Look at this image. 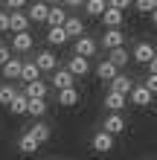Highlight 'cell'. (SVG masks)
<instances>
[{"mask_svg": "<svg viewBox=\"0 0 157 160\" xmlns=\"http://www.w3.org/2000/svg\"><path fill=\"white\" fill-rule=\"evenodd\" d=\"M35 67H38V73H55L58 70V58L50 52V50H41V52H35Z\"/></svg>", "mask_w": 157, "mask_h": 160, "instance_id": "obj_1", "label": "cell"}, {"mask_svg": "<svg viewBox=\"0 0 157 160\" xmlns=\"http://www.w3.org/2000/svg\"><path fill=\"white\" fill-rule=\"evenodd\" d=\"M134 88V79L125 76V73H116L114 79H110V93H119V96H128Z\"/></svg>", "mask_w": 157, "mask_h": 160, "instance_id": "obj_2", "label": "cell"}, {"mask_svg": "<svg viewBox=\"0 0 157 160\" xmlns=\"http://www.w3.org/2000/svg\"><path fill=\"white\" fill-rule=\"evenodd\" d=\"M154 55H157V52H154V47H151L149 41H140V44L134 47V52H131V58H134L137 64H149V61L154 58Z\"/></svg>", "mask_w": 157, "mask_h": 160, "instance_id": "obj_3", "label": "cell"}, {"mask_svg": "<svg viewBox=\"0 0 157 160\" xmlns=\"http://www.w3.org/2000/svg\"><path fill=\"white\" fill-rule=\"evenodd\" d=\"M67 73H70L73 79H76V76H87V73H90V61L81 58V55H73L70 64H67Z\"/></svg>", "mask_w": 157, "mask_h": 160, "instance_id": "obj_4", "label": "cell"}, {"mask_svg": "<svg viewBox=\"0 0 157 160\" xmlns=\"http://www.w3.org/2000/svg\"><path fill=\"white\" fill-rule=\"evenodd\" d=\"M96 41L90 38V35H81V38H76V55H81V58H90V55L96 52Z\"/></svg>", "mask_w": 157, "mask_h": 160, "instance_id": "obj_5", "label": "cell"}, {"mask_svg": "<svg viewBox=\"0 0 157 160\" xmlns=\"http://www.w3.org/2000/svg\"><path fill=\"white\" fill-rule=\"evenodd\" d=\"M122 44H125V32H119V29H108L102 35V47L105 50H119Z\"/></svg>", "mask_w": 157, "mask_h": 160, "instance_id": "obj_6", "label": "cell"}, {"mask_svg": "<svg viewBox=\"0 0 157 160\" xmlns=\"http://www.w3.org/2000/svg\"><path fill=\"white\" fill-rule=\"evenodd\" d=\"M128 99H131L137 108H145V105H151V93L145 90L143 84H134V88H131V93H128Z\"/></svg>", "mask_w": 157, "mask_h": 160, "instance_id": "obj_7", "label": "cell"}, {"mask_svg": "<svg viewBox=\"0 0 157 160\" xmlns=\"http://www.w3.org/2000/svg\"><path fill=\"white\" fill-rule=\"evenodd\" d=\"M26 29H29V18H26L23 12H12V15H9V32H26Z\"/></svg>", "mask_w": 157, "mask_h": 160, "instance_id": "obj_8", "label": "cell"}, {"mask_svg": "<svg viewBox=\"0 0 157 160\" xmlns=\"http://www.w3.org/2000/svg\"><path fill=\"white\" fill-rule=\"evenodd\" d=\"M105 134H110V137H114V134H122V131H125V119L122 117H119V114H110V117H105Z\"/></svg>", "mask_w": 157, "mask_h": 160, "instance_id": "obj_9", "label": "cell"}, {"mask_svg": "<svg viewBox=\"0 0 157 160\" xmlns=\"http://www.w3.org/2000/svg\"><path fill=\"white\" fill-rule=\"evenodd\" d=\"M23 96H26V99H47V84H44L41 79H38V82H29V84L23 88Z\"/></svg>", "mask_w": 157, "mask_h": 160, "instance_id": "obj_10", "label": "cell"}, {"mask_svg": "<svg viewBox=\"0 0 157 160\" xmlns=\"http://www.w3.org/2000/svg\"><path fill=\"white\" fill-rule=\"evenodd\" d=\"M32 44H35V41H32L29 32H17L15 38H12V50H15V52H29Z\"/></svg>", "mask_w": 157, "mask_h": 160, "instance_id": "obj_11", "label": "cell"}, {"mask_svg": "<svg viewBox=\"0 0 157 160\" xmlns=\"http://www.w3.org/2000/svg\"><path fill=\"white\" fill-rule=\"evenodd\" d=\"M125 105H128V96H119V93H110V90H108V96H105V108L110 111V114H119Z\"/></svg>", "mask_w": 157, "mask_h": 160, "instance_id": "obj_12", "label": "cell"}, {"mask_svg": "<svg viewBox=\"0 0 157 160\" xmlns=\"http://www.w3.org/2000/svg\"><path fill=\"white\" fill-rule=\"evenodd\" d=\"M93 148H96L99 154L110 152V148H114V137H110V134H105V131H96V134H93Z\"/></svg>", "mask_w": 157, "mask_h": 160, "instance_id": "obj_13", "label": "cell"}, {"mask_svg": "<svg viewBox=\"0 0 157 160\" xmlns=\"http://www.w3.org/2000/svg\"><path fill=\"white\" fill-rule=\"evenodd\" d=\"M61 29L67 32V38H81V35H85V26H81V18H67Z\"/></svg>", "mask_w": 157, "mask_h": 160, "instance_id": "obj_14", "label": "cell"}, {"mask_svg": "<svg viewBox=\"0 0 157 160\" xmlns=\"http://www.w3.org/2000/svg\"><path fill=\"white\" fill-rule=\"evenodd\" d=\"M47 15H50V6H47V3H32L26 18H29V21H35V23H44V21H47Z\"/></svg>", "mask_w": 157, "mask_h": 160, "instance_id": "obj_15", "label": "cell"}, {"mask_svg": "<svg viewBox=\"0 0 157 160\" xmlns=\"http://www.w3.org/2000/svg\"><path fill=\"white\" fill-rule=\"evenodd\" d=\"M73 82H76V79H73L67 70H55V73H52V84H55V90H67V88H73Z\"/></svg>", "mask_w": 157, "mask_h": 160, "instance_id": "obj_16", "label": "cell"}, {"mask_svg": "<svg viewBox=\"0 0 157 160\" xmlns=\"http://www.w3.org/2000/svg\"><path fill=\"white\" fill-rule=\"evenodd\" d=\"M29 134L35 137V143L41 146V143H47V140L52 137V131H50V125H44V122H35V125L29 128Z\"/></svg>", "mask_w": 157, "mask_h": 160, "instance_id": "obj_17", "label": "cell"}, {"mask_svg": "<svg viewBox=\"0 0 157 160\" xmlns=\"http://www.w3.org/2000/svg\"><path fill=\"white\" fill-rule=\"evenodd\" d=\"M21 67H23V61H17L15 55H12V58H9L0 70H3V76H6V79H21Z\"/></svg>", "mask_w": 157, "mask_h": 160, "instance_id": "obj_18", "label": "cell"}, {"mask_svg": "<svg viewBox=\"0 0 157 160\" xmlns=\"http://www.w3.org/2000/svg\"><path fill=\"white\" fill-rule=\"evenodd\" d=\"M102 23L108 29H119V23H122V12H116V9H105L102 12Z\"/></svg>", "mask_w": 157, "mask_h": 160, "instance_id": "obj_19", "label": "cell"}, {"mask_svg": "<svg viewBox=\"0 0 157 160\" xmlns=\"http://www.w3.org/2000/svg\"><path fill=\"white\" fill-rule=\"evenodd\" d=\"M64 21H67V12H64L61 6H50V15H47L50 29H52V26H64Z\"/></svg>", "mask_w": 157, "mask_h": 160, "instance_id": "obj_20", "label": "cell"}, {"mask_svg": "<svg viewBox=\"0 0 157 160\" xmlns=\"http://www.w3.org/2000/svg\"><path fill=\"white\" fill-rule=\"evenodd\" d=\"M26 105H29V99H26L23 93H15V99L9 102V111H12L15 117H23L26 114Z\"/></svg>", "mask_w": 157, "mask_h": 160, "instance_id": "obj_21", "label": "cell"}, {"mask_svg": "<svg viewBox=\"0 0 157 160\" xmlns=\"http://www.w3.org/2000/svg\"><path fill=\"white\" fill-rule=\"evenodd\" d=\"M128 58H131V55H128V50H125V47H119V50H110V55H108V61L114 64L116 70H119V67H125V64H128Z\"/></svg>", "mask_w": 157, "mask_h": 160, "instance_id": "obj_22", "label": "cell"}, {"mask_svg": "<svg viewBox=\"0 0 157 160\" xmlns=\"http://www.w3.org/2000/svg\"><path fill=\"white\" fill-rule=\"evenodd\" d=\"M58 102H61L64 108H73V105H76V102H79V90H76V88L58 90Z\"/></svg>", "mask_w": 157, "mask_h": 160, "instance_id": "obj_23", "label": "cell"}, {"mask_svg": "<svg viewBox=\"0 0 157 160\" xmlns=\"http://www.w3.org/2000/svg\"><path fill=\"white\" fill-rule=\"evenodd\" d=\"M21 79L29 84V82H38V79H41V73H38V67H35L32 61H23V67H21Z\"/></svg>", "mask_w": 157, "mask_h": 160, "instance_id": "obj_24", "label": "cell"}, {"mask_svg": "<svg viewBox=\"0 0 157 160\" xmlns=\"http://www.w3.org/2000/svg\"><path fill=\"white\" fill-rule=\"evenodd\" d=\"M47 41L52 47H61V44H67V32H64L61 26H52V29H47Z\"/></svg>", "mask_w": 157, "mask_h": 160, "instance_id": "obj_25", "label": "cell"}, {"mask_svg": "<svg viewBox=\"0 0 157 160\" xmlns=\"http://www.w3.org/2000/svg\"><path fill=\"white\" fill-rule=\"evenodd\" d=\"M26 114H32V117H44V114H47V99H29V105H26Z\"/></svg>", "mask_w": 157, "mask_h": 160, "instance_id": "obj_26", "label": "cell"}, {"mask_svg": "<svg viewBox=\"0 0 157 160\" xmlns=\"http://www.w3.org/2000/svg\"><path fill=\"white\" fill-rule=\"evenodd\" d=\"M17 148H21V152H23V154H32V152H35V148H38V143H35V137L29 134V131H26V134H23L21 140H17Z\"/></svg>", "mask_w": 157, "mask_h": 160, "instance_id": "obj_27", "label": "cell"}, {"mask_svg": "<svg viewBox=\"0 0 157 160\" xmlns=\"http://www.w3.org/2000/svg\"><path fill=\"white\" fill-rule=\"evenodd\" d=\"M116 73H119V70H116V67H114V64H110L108 58H105V61H102V64H99V67H96V76H99V79H108V82L114 79Z\"/></svg>", "mask_w": 157, "mask_h": 160, "instance_id": "obj_28", "label": "cell"}, {"mask_svg": "<svg viewBox=\"0 0 157 160\" xmlns=\"http://www.w3.org/2000/svg\"><path fill=\"white\" fill-rule=\"evenodd\" d=\"M105 9H108V3H102V0H90V3H85V12L90 18H102Z\"/></svg>", "mask_w": 157, "mask_h": 160, "instance_id": "obj_29", "label": "cell"}, {"mask_svg": "<svg viewBox=\"0 0 157 160\" xmlns=\"http://www.w3.org/2000/svg\"><path fill=\"white\" fill-rule=\"evenodd\" d=\"M15 93H17V90L12 88V84H0V105H6V108H9V102L15 99Z\"/></svg>", "mask_w": 157, "mask_h": 160, "instance_id": "obj_30", "label": "cell"}, {"mask_svg": "<svg viewBox=\"0 0 157 160\" xmlns=\"http://www.w3.org/2000/svg\"><path fill=\"white\" fill-rule=\"evenodd\" d=\"M134 9H137V12H143V15H151L154 9H157V0H140Z\"/></svg>", "mask_w": 157, "mask_h": 160, "instance_id": "obj_31", "label": "cell"}, {"mask_svg": "<svg viewBox=\"0 0 157 160\" xmlns=\"http://www.w3.org/2000/svg\"><path fill=\"white\" fill-rule=\"evenodd\" d=\"M143 88L149 90L151 96H157V76H149V79H145V84H143Z\"/></svg>", "mask_w": 157, "mask_h": 160, "instance_id": "obj_32", "label": "cell"}, {"mask_svg": "<svg viewBox=\"0 0 157 160\" xmlns=\"http://www.w3.org/2000/svg\"><path fill=\"white\" fill-rule=\"evenodd\" d=\"M9 58H12V50H9L6 44H0V67H3V64H6Z\"/></svg>", "mask_w": 157, "mask_h": 160, "instance_id": "obj_33", "label": "cell"}, {"mask_svg": "<svg viewBox=\"0 0 157 160\" xmlns=\"http://www.w3.org/2000/svg\"><path fill=\"white\" fill-rule=\"evenodd\" d=\"M26 3H23V0H6V3H3V9H12V12H17V9H23Z\"/></svg>", "mask_w": 157, "mask_h": 160, "instance_id": "obj_34", "label": "cell"}, {"mask_svg": "<svg viewBox=\"0 0 157 160\" xmlns=\"http://www.w3.org/2000/svg\"><path fill=\"white\" fill-rule=\"evenodd\" d=\"M0 32H9V15L0 12Z\"/></svg>", "mask_w": 157, "mask_h": 160, "instance_id": "obj_35", "label": "cell"}, {"mask_svg": "<svg viewBox=\"0 0 157 160\" xmlns=\"http://www.w3.org/2000/svg\"><path fill=\"white\" fill-rule=\"evenodd\" d=\"M149 67H151V76H157V55H154V58L149 61Z\"/></svg>", "mask_w": 157, "mask_h": 160, "instance_id": "obj_36", "label": "cell"}, {"mask_svg": "<svg viewBox=\"0 0 157 160\" xmlns=\"http://www.w3.org/2000/svg\"><path fill=\"white\" fill-rule=\"evenodd\" d=\"M151 21H154V23H157V9H154V12H151Z\"/></svg>", "mask_w": 157, "mask_h": 160, "instance_id": "obj_37", "label": "cell"}]
</instances>
